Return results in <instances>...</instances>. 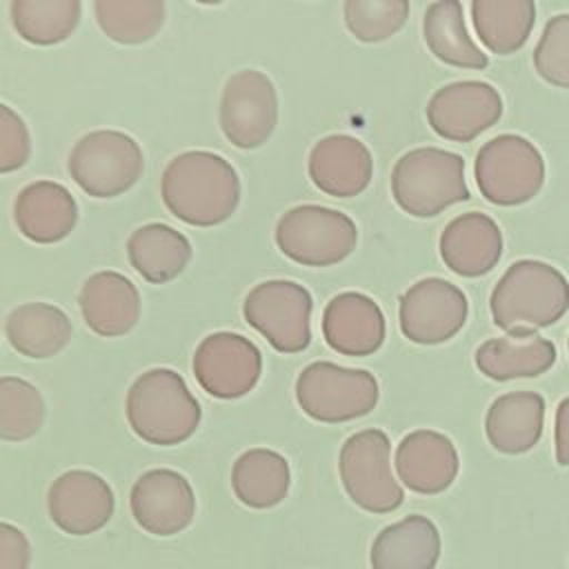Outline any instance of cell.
<instances>
[{"mask_svg": "<svg viewBox=\"0 0 569 569\" xmlns=\"http://www.w3.org/2000/svg\"><path fill=\"white\" fill-rule=\"evenodd\" d=\"M164 207L182 222L213 227L231 218L240 202V178L213 151L193 149L169 160L160 180Z\"/></svg>", "mask_w": 569, "mask_h": 569, "instance_id": "obj_1", "label": "cell"}, {"mask_svg": "<svg viewBox=\"0 0 569 569\" xmlns=\"http://www.w3.org/2000/svg\"><path fill=\"white\" fill-rule=\"evenodd\" d=\"M489 309L493 325L507 333H536L567 313L569 280L549 262L516 260L496 282Z\"/></svg>", "mask_w": 569, "mask_h": 569, "instance_id": "obj_2", "label": "cell"}, {"mask_svg": "<svg viewBox=\"0 0 569 569\" xmlns=\"http://www.w3.org/2000/svg\"><path fill=\"white\" fill-rule=\"evenodd\" d=\"M124 413L131 431L158 447L189 440L202 418L184 378L167 367L149 369L133 380L127 391Z\"/></svg>", "mask_w": 569, "mask_h": 569, "instance_id": "obj_3", "label": "cell"}, {"mask_svg": "<svg viewBox=\"0 0 569 569\" xmlns=\"http://www.w3.org/2000/svg\"><path fill=\"white\" fill-rule=\"evenodd\" d=\"M396 204L416 218H433L469 200L462 156L440 147H418L400 156L391 171Z\"/></svg>", "mask_w": 569, "mask_h": 569, "instance_id": "obj_4", "label": "cell"}, {"mask_svg": "<svg viewBox=\"0 0 569 569\" xmlns=\"http://www.w3.org/2000/svg\"><path fill=\"white\" fill-rule=\"evenodd\" d=\"M378 398L380 387L373 373L329 360L307 365L296 380L300 409L318 422L338 425L362 418L373 411Z\"/></svg>", "mask_w": 569, "mask_h": 569, "instance_id": "obj_5", "label": "cell"}, {"mask_svg": "<svg viewBox=\"0 0 569 569\" xmlns=\"http://www.w3.org/2000/svg\"><path fill=\"white\" fill-rule=\"evenodd\" d=\"M473 176L485 200L498 207H516L529 202L542 189L545 158L531 140L518 133H500L480 147Z\"/></svg>", "mask_w": 569, "mask_h": 569, "instance_id": "obj_6", "label": "cell"}, {"mask_svg": "<svg viewBox=\"0 0 569 569\" xmlns=\"http://www.w3.org/2000/svg\"><path fill=\"white\" fill-rule=\"evenodd\" d=\"M67 169L87 196L116 198L138 182L144 158L140 144L129 133L96 129L73 144Z\"/></svg>", "mask_w": 569, "mask_h": 569, "instance_id": "obj_7", "label": "cell"}, {"mask_svg": "<svg viewBox=\"0 0 569 569\" xmlns=\"http://www.w3.org/2000/svg\"><path fill=\"white\" fill-rule=\"evenodd\" d=\"M278 249L298 264L329 267L345 260L358 242L356 222L331 207L298 204L276 224Z\"/></svg>", "mask_w": 569, "mask_h": 569, "instance_id": "obj_8", "label": "cell"}, {"mask_svg": "<svg viewBox=\"0 0 569 569\" xmlns=\"http://www.w3.org/2000/svg\"><path fill=\"white\" fill-rule=\"evenodd\" d=\"M389 453V438L380 429H362L340 447L338 469L342 487L369 513H389L405 500V491L391 473Z\"/></svg>", "mask_w": 569, "mask_h": 569, "instance_id": "obj_9", "label": "cell"}, {"mask_svg": "<svg viewBox=\"0 0 569 569\" xmlns=\"http://www.w3.org/2000/svg\"><path fill=\"white\" fill-rule=\"evenodd\" d=\"M311 293L293 280H264L244 302V320L280 353L305 351L311 342Z\"/></svg>", "mask_w": 569, "mask_h": 569, "instance_id": "obj_10", "label": "cell"}, {"mask_svg": "<svg viewBox=\"0 0 569 569\" xmlns=\"http://www.w3.org/2000/svg\"><path fill=\"white\" fill-rule=\"evenodd\" d=\"M278 124V93L271 78L258 69H240L224 82L220 96V129L238 149L262 147Z\"/></svg>", "mask_w": 569, "mask_h": 569, "instance_id": "obj_11", "label": "cell"}, {"mask_svg": "<svg viewBox=\"0 0 569 569\" xmlns=\"http://www.w3.org/2000/svg\"><path fill=\"white\" fill-rule=\"evenodd\" d=\"M198 385L213 398L233 400L247 396L260 380L262 353L244 336L216 331L200 340L191 360Z\"/></svg>", "mask_w": 569, "mask_h": 569, "instance_id": "obj_12", "label": "cell"}, {"mask_svg": "<svg viewBox=\"0 0 569 569\" xmlns=\"http://www.w3.org/2000/svg\"><path fill=\"white\" fill-rule=\"evenodd\" d=\"M467 313V296L445 278L418 280L400 296L398 305L400 331L416 345L451 340L465 327Z\"/></svg>", "mask_w": 569, "mask_h": 569, "instance_id": "obj_13", "label": "cell"}, {"mask_svg": "<svg viewBox=\"0 0 569 569\" xmlns=\"http://www.w3.org/2000/svg\"><path fill=\"white\" fill-rule=\"evenodd\" d=\"M502 116L498 89L482 80H458L440 87L427 102V122L445 140L471 142Z\"/></svg>", "mask_w": 569, "mask_h": 569, "instance_id": "obj_14", "label": "cell"}, {"mask_svg": "<svg viewBox=\"0 0 569 569\" xmlns=\"http://www.w3.org/2000/svg\"><path fill=\"white\" fill-rule=\"evenodd\" d=\"M133 520L153 536H176L196 516V496L189 480L173 469H149L131 487Z\"/></svg>", "mask_w": 569, "mask_h": 569, "instance_id": "obj_15", "label": "cell"}, {"mask_svg": "<svg viewBox=\"0 0 569 569\" xmlns=\"http://www.w3.org/2000/svg\"><path fill=\"white\" fill-rule=\"evenodd\" d=\"M113 491L104 478L87 469H71L58 476L47 493L49 518L71 536H89L102 529L113 516Z\"/></svg>", "mask_w": 569, "mask_h": 569, "instance_id": "obj_16", "label": "cell"}, {"mask_svg": "<svg viewBox=\"0 0 569 569\" xmlns=\"http://www.w3.org/2000/svg\"><path fill=\"white\" fill-rule=\"evenodd\" d=\"M387 325L373 298L360 291L333 296L322 311L325 342L340 356L362 358L378 351L385 342Z\"/></svg>", "mask_w": 569, "mask_h": 569, "instance_id": "obj_17", "label": "cell"}, {"mask_svg": "<svg viewBox=\"0 0 569 569\" xmlns=\"http://www.w3.org/2000/svg\"><path fill=\"white\" fill-rule=\"evenodd\" d=\"M371 173V153L353 136H325L309 151V178L327 196L353 198L369 187Z\"/></svg>", "mask_w": 569, "mask_h": 569, "instance_id": "obj_18", "label": "cell"}, {"mask_svg": "<svg viewBox=\"0 0 569 569\" xmlns=\"http://www.w3.org/2000/svg\"><path fill=\"white\" fill-rule=\"evenodd\" d=\"M458 451L453 442L433 429L407 433L396 449V471L405 487L416 493L433 496L451 487L458 476Z\"/></svg>", "mask_w": 569, "mask_h": 569, "instance_id": "obj_19", "label": "cell"}, {"mask_svg": "<svg viewBox=\"0 0 569 569\" xmlns=\"http://www.w3.org/2000/svg\"><path fill=\"white\" fill-rule=\"evenodd\" d=\"M502 256V231L498 222L480 211L456 216L440 233L442 262L462 278L489 273Z\"/></svg>", "mask_w": 569, "mask_h": 569, "instance_id": "obj_20", "label": "cell"}, {"mask_svg": "<svg viewBox=\"0 0 569 569\" xmlns=\"http://www.w3.org/2000/svg\"><path fill=\"white\" fill-rule=\"evenodd\" d=\"M78 305L87 327L102 338L124 336L140 320V293L136 284L118 271L89 276L80 287Z\"/></svg>", "mask_w": 569, "mask_h": 569, "instance_id": "obj_21", "label": "cell"}, {"mask_svg": "<svg viewBox=\"0 0 569 569\" xmlns=\"http://www.w3.org/2000/svg\"><path fill=\"white\" fill-rule=\"evenodd\" d=\"M13 220L18 231L38 244L60 242L78 222V202L64 184L36 180L20 189L13 204Z\"/></svg>", "mask_w": 569, "mask_h": 569, "instance_id": "obj_22", "label": "cell"}, {"mask_svg": "<svg viewBox=\"0 0 569 569\" xmlns=\"http://www.w3.org/2000/svg\"><path fill=\"white\" fill-rule=\"evenodd\" d=\"M545 429V398L536 391H509L498 396L485 416L489 445L507 456L533 449Z\"/></svg>", "mask_w": 569, "mask_h": 569, "instance_id": "obj_23", "label": "cell"}, {"mask_svg": "<svg viewBox=\"0 0 569 569\" xmlns=\"http://www.w3.org/2000/svg\"><path fill=\"white\" fill-rule=\"evenodd\" d=\"M440 558V531L427 516L411 513L385 527L371 542V569H433Z\"/></svg>", "mask_w": 569, "mask_h": 569, "instance_id": "obj_24", "label": "cell"}, {"mask_svg": "<svg viewBox=\"0 0 569 569\" xmlns=\"http://www.w3.org/2000/svg\"><path fill=\"white\" fill-rule=\"evenodd\" d=\"M556 362V345L538 333L489 338L476 349V367L491 380L536 378Z\"/></svg>", "mask_w": 569, "mask_h": 569, "instance_id": "obj_25", "label": "cell"}, {"mask_svg": "<svg viewBox=\"0 0 569 569\" xmlns=\"http://www.w3.org/2000/svg\"><path fill=\"white\" fill-rule=\"evenodd\" d=\"M69 316L49 302H27L16 307L4 320L9 345L27 358L44 360L60 353L71 340Z\"/></svg>", "mask_w": 569, "mask_h": 569, "instance_id": "obj_26", "label": "cell"}, {"mask_svg": "<svg viewBox=\"0 0 569 569\" xmlns=\"http://www.w3.org/2000/svg\"><path fill=\"white\" fill-rule=\"evenodd\" d=\"M131 267L151 284L178 278L191 260V242L184 233L162 222H149L131 231L127 240Z\"/></svg>", "mask_w": 569, "mask_h": 569, "instance_id": "obj_27", "label": "cell"}, {"mask_svg": "<svg viewBox=\"0 0 569 569\" xmlns=\"http://www.w3.org/2000/svg\"><path fill=\"white\" fill-rule=\"evenodd\" d=\"M289 462L273 449H247L231 467V489L236 498L251 509L280 505L289 493Z\"/></svg>", "mask_w": 569, "mask_h": 569, "instance_id": "obj_28", "label": "cell"}, {"mask_svg": "<svg viewBox=\"0 0 569 569\" xmlns=\"http://www.w3.org/2000/svg\"><path fill=\"white\" fill-rule=\"evenodd\" d=\"M422 36L429 51L445 64L460 69H485L487 53L471 40L462 4L458 0L431 2L422 18Z\"/></svg>", "mask_w": 569, "mask_h": 569, "instance_id": "obj_29", "label": "cell"}, {"mask_svg": "<svg viewBox=\"0 0 569 569\" xmlns=\"http://www.w3.org/2000/svg\"><path fill=\"white\" fill-rule=\"evenodd\" d=\"M471 20L491 53L509 56L525 47L536 22V4L531 0H473Z\"/></svg>", "mask_w": 569, "mask_h": 569, "instance_id": "obj_30", "label": "cell"}, {"mask_svg": "<svg viewBox=\"0 0 569 569\" xmlns=\"http://www.w3.org/2000/svg\"><path fill=\"white\" fill-rule=\"evenodd\" d=\"M78 0H13L9 4L11 24L31 44H58L67 40L80 22Z\"/></svg>", "mask_w": 569, "mask_h": 569, "instance_id": "obj_31", "label": "cell"}, {"mask_svg": "<svg viewBox=\"0 0 569 569\" xmlns=\"http://www.w3.org/2000/svg\"><path fill=\"white\" fill-rule=\"evenodd\" d=\"M93 13L113 42L142 44L162 29L167 7L162 0H96Z\"/></svg>", "mask_w": 569, "mask_h": 569, "instance_id": "obj_32", "label": "cell"}, {"mask_svg": "<svg viewBox=\"0 0 569 569\" xmlns=\"http://www.w3.org/2000/svg\"><path fill=\"white\" fill-rule=\"evenodd\" d=\"M44 400L40 391L18 376L0 378V438L20 442L40 431Z\"/></svg>", "mask_w": 569, "mask_h": 569, "instance_id": "obj_33", "label": "cell"}, {"mask_svg": "<svg viewBox=\"0 0 569 569\" xmlns=\"http://www.w3.org/2000/svg\"><path fill=\"white\" fill-rule=\"evenodd\" d=\"M347 29L360 42H380L398 33L409 18L407 0H347L342 4Z\"/></svg>", "mask_w": 569, "mask_h": 569, "instance_id": "obj_34", "label": "cell"}, {"mask_svg": "<svg viewBox=\"0 0 569 569\" xmlns=\"http://www.w3.org/2000/svg\"><path fill=\"white\" fill-rule=\"evenodd\" d=\"M536 73L560 89H569V13L551 16L533 49Z\"/></svg>", "mask_w": 569, "mask_h": 569, "instance_id": "obj_35", "label": "cell"}, {"mask_svg": "<svg viewBox=\"0 0 569 569\" xmlns=\"http://www.w3.org/2000/svg\"><path fill=\"white\" fill-rule=\"evenodd\" d=\"M31 153V138L24 120L9 107L0 104V171L20 169Z\"/></svg>", "mask_w": 569, "mask_h": 569, "instance_id": "obj_36", "label": "cell"}, {"mask_svg": "<svg viewBox=\"0 0 569 569\" xmlns=\"http://www.w3.org/2000/svg\"><path fill=\"white\" fill-rule=\"evenodd\" d=\"M29 540L9 522H0V569H27L29 565Z\"/></svg>", "mask_w": 569, "mask_h": 569, "instance_id": "obj_37", "label": "cell"}, {"mask_svg": "<svg viewBox=\"0 0 569 569\" xmlns=\"http://www.w3.org/2000/svg\"><path fill=\"white\" fill-rule=\"evenodd\" d=\"M553 447H556V462L567 467L569 465V396L562 398L556 407Z\"/></svg>", "mask_w": 569, "mask_h": 569, "instance_id": "obj_38", "label": "cell"}, {"mask_svg": "<svg viewBox=\"0 0 569 569\" xmlns=\"http://www.w3.org/2000/svg\"><path fill=\"white\" fill-rule=\"evenodd\" d=\"M567 347H569V340H567Z\"/></svg>", "mask_w": 569, "mask_h": 569, "instance_id": "obj_39", "label": "cell"}]
</instances>
